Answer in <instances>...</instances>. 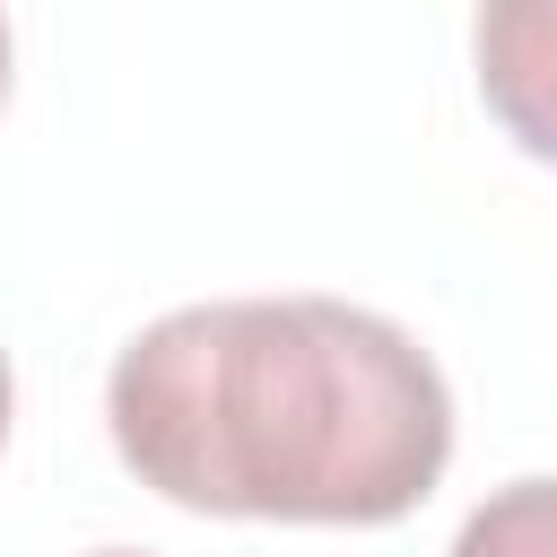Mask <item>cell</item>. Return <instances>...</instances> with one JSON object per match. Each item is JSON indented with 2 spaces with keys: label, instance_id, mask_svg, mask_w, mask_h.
<instances>
[{
  "label": "cell",
  "instance_id": "obj_1",
  "mask_svg": "<svg viewBox=\"0 0 557 557\" xmlns=\"http://www.w3.org/2000/svg\"><path fill=\"white\" fill-rule=\"evenodd\" d=\"M139 487L218 522H400L453 461L435 357L339 296H218L148 322L104 374Z\"/></svg>",
  "mask_w": 557,
  "mask_h": 557
},
{
  "label": "cell",
  "instance_id": "obj_2",
  "mask_svg": "<svg viewBox=\"0 0 557 557\" xmlns=\"http://www.w3.org/2000/svg\"><path fill=\"white\" fill-rule=\"evenodd\" d=\"M470 44H479V96L505 122V139L557 165V0H487Z\"/></svg>",
  "mask_w": 557,
  "mask_h": 557
},
{
  "label": "cell",
  "instance_id": "obj_3",
  "mask_svg": "<svg viewBox=\"0 0 557 557\" xmlns=\"http://www.w3.org/2000/svg\"><path fill=\"white\" fill-rule=\"evenodd\" d=\"M453 557H557V479H513L453 531Z\"/></svg>",
  "mask_w": 557,
  "mask_h": 557
},
{
  "label": "cell",
  "instance_id": "obj_4",
  "mask_svg": "<svg viewBox=\"0 0 557 557\" xmlns=\"http://www.w3.org/2000/svg\"><path fill=\"white\" fill-rule=\"evenodd\" d=\"M9 409H17V383H9V357H0V444H9Z\"/></svg>",
  "mask_w": 557,
  "mask_h": 557
},
{
  "label": "cell",
  "instance_id": "obj_5",
  "mask_svg": "<svg viewBox=\"0 0 557 557\" xmlns=\"http://www.w3.org/2000/svg\"><path fill=\"white\" fill-rule=\"evenodd\" d=\"M0 104H9V17H0Z\"/></svg>",
  "mask_w": 557,
  "mask_h": 557
},
{
  "label": "cell",
  "instance_id": "obj_6",
  "mask_svg": "<svg viewBox=\"0 0 557 557\" xmlns=\"http://www.w3.org/2000/svg\"><path fill=\"white\" fill-rule=\"evenodd\" d=\"M96 557H148V548H96Z\"/></svg>",
  "mask_w": 557,
  "mask_h": 557
}]
</instances>
